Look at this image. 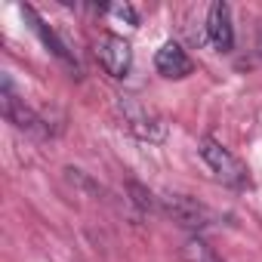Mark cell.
I'll return each instance as SVG.
<instances>
[{"label":"cell","mask_w":262,"mask_h":262,"mask_svg":"<svg viewBox=\"0 0 262 262\" xmlns=\"http://www.w3.org/2000/svg\"><path fill=\"white\" fill-rule=\"evenodd\" d=\"M198 151H201V161L210 167V173H213L222 185H228V188H247V185H250V170H247V164H244L237 155H231L219 139L204 136V139L198 142Z\"/></svg>","instance_id":"6da1fadb"},{"label":"cell","mask_w":262,"mask_h":262,"mask_svg":"<svg viewBox=\"0 0 262 262\" xmlns=\"http://www.w3.org/2000/svg\"><path fill=\"white\" fill-rule=\"evenodd\" d=\"M117 114H120V123L126 126V133H133L139 142H161L167 136L164 117L145 102H139L136 96H117Z\"/></svg>","instance_id":"7a4b0ae2"},{"label":"cell","mask_w":262,"mask_h":262,"mask_svg":"<svg viewBox=\"0 0 262 262\" xmlns=\"http://www.w3.org/2000/svg\"><path fill=\"white\" fill-rule=\"evenodd\" d=\"M161 207H164V213H167L179 228H185V231H191V234H201L204 228L213 225L210 207L201 204V201L191 198V194H167V198H161Z\"/></svg>","instance_id":"3957f363"},{"label":"cell","mask_w":262,"mask_h":262,"mask_svg":"<svg viewBox=\"0 0 262 262\" xmlns=\"http://www.w3.org/2000/svg\"><path fill=\"white\" fill-rule=\"evenodd\" d=\"M96 62L102 65V71L111 80H123L129 74V68H133V47H129V40H123L120 34L105 31L96 40Z\"/></svg>","instance_id":"277c9868"},{"label":"cell","mask_w":262,"mask_h":262,"mask_svg":"<svg viewBox=\"0 0 262 262\" xmlns=\"http://www.w3.org/2000/svg\"><path fill=\"white\" fill-rule=\"evenodd\" d=\"M0 99H4V117H7L16 129H22V133H34V136H47L43 117H40L31 105H25V99L16 96L10 77H4V96H0Z\"/></svg>","instance_id":"5b68a950"},{"label":"cell","mask_w":262,"mask_h":262,"mask_svg":"<svg viewBox=\"0 0 262 262\" xmlns=\"http://www.w3.org/2000/svg\"><path fill=\"white\" fill-rule=\"evenodd\" d=\"M207 40L219 50V53H231L234 47V25H231V7L216 0L207 7V22H204Z\"/></svg>","instance_id":"8992f818"},{"label":"cell","mask_w":262,"mask_h":262,"mask_svg":"<svg viewBox=\"0 0 262 262\" xmlns=\"http://www.w3.org/2000/svg\"><path fill=\"white\" fill-rule=\"evenodd\" d=\"M155 71L161 77H167V80H182V77H188L194 71V62L176 40H167L155 53Z\"/></svg>","instance_id":"52a82bcc"},{"label":"cell","mask_w":262,"mask_h":262,"mask_svg":"<svg viewBox=\"0 0 262 262\" xmlns=\"http://www.w3.org/2000/svg\"><path fill=\"white\" fill-rule=\"evenodd\" d=\"M22 13H25V19L31 22V28H34L37 34H40L43 47H47V50H50V53H53V56H56V59H59L62 65H68L71 71H77V59L71 56L68 43H65V40H62V37H59V34H56V31H53V28H50V25H47V22L40 19V16H37V10H34V7H22Z\"/></svg>","instance_id":"ba28073f"},{"label":"cell","mask_w":262,"mask_h":262,"mask_svg":"<svg viewBox=\"0 0 262 262\" xmlns=\"http://www.w3.org/2000/svg\"><path fill=\"white\" fill-rule=\"evenodd\" d=\"M179 259L182 262H225L201 234H188L185 241H182V247H179Z\"/></svg>","instance_id":"9c48e42d"},{"label":"cell","mask_w":262,"mask_h":262,"mask_svg":"<svg viewBox=\"0 0 262 262\" xmlns=\"http://www.w3.org/2000/svg\"><path fill=\"white\" fill-rule=\"evenodd\" d=\"M126 188H129V194H133V204L142 210V213H151L158 204H155V198H151V191L148 188H142L139 182H126Z\"/></svg>","instance_id":"30bf717a"},{"label":"cell","mask_w":262,"mask_h":262,"mask_svg":"<svg viewBox=\"0 0 262 262\" xmlns=\"http://www.w3.org/2000/svg\"><path fill=\"white\" fill-rule=\"evenodd\" d=\"M108 13L117 16V19H123L126 25H133V28L139 25V16H136V10L129 7V4H114V7H108Z\"/></svg>","instance_id":"8fae6325"}]
</instances>
